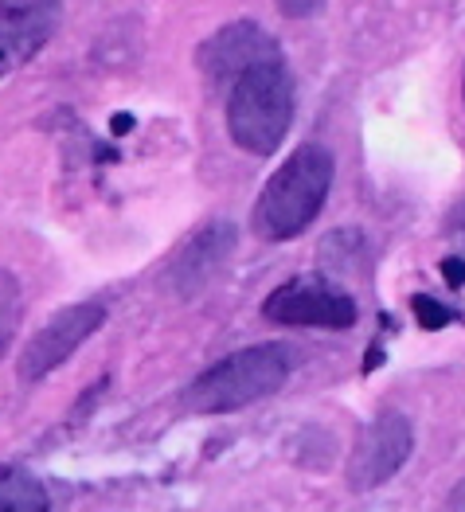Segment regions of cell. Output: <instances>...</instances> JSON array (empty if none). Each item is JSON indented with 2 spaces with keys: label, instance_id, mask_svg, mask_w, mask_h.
<instances>
[{
  "label": "cell",
  "instance_id": "9",
  "mask_svg": "<svg viewBox=\"0 0 465 512\" xmlns=\"http://www.w3.org/2000/svg\"><path fill=\"white\" fill-rule=\"evenodd\" d=\"M270 55H278L274 36H270L262 24L239 20V24L219 28L212 40L200 43L196 63L204 67V75H208L212 83L231 86L235 75H243L251 63H262V59H270Z\"/></svg>",
  "mask_w": 465,
  "mask_h": 512
},
{
  "label": "cell",
  "instance_id": "15",
  "mask_svg": "<svg viewBox=\"0 0 465 512\" xmlns=\"http://www.w3.org/2000/svg\"><path fill=\"white\" fill-rule=\"evenodd\" d=\"M450 231H454V235L465 243V208H458V212L450 215Z\"/></svg>",
  "mask_w": 465,
  "mask_h": 512
},
{
  "label": "cell",
  "instance_id": "10",
  "mask_svg": "<svg viewBox=\"0 0 465 512\" xmlns=\"http://www.w3.org/2000/svg\"><path fill=\"white\" fill-rule=\"evenodd\" d=\"M0 512H51L40 477L24 466H0Z\"/></svg>",
  "mask_w": 465,
  "mask_h": 512
},
{
  "label": "cell",
  "instance_id": "8",
  "mask_svg": "<svg viewBox=\"0 0 465 512\" xmlns=\"http://www.w3.org/2000/svg\"><path fill=\"white\" fill-rule=\"evenodd\" d=\"M239 231L227 219H215L208 227H200L176 255H172L169 270H165V286L176 290L180 298H192L196 290H204L215 274L223 270V262L235 255Z\"/></svg>",
  "mask_w": 465,
  "mask_h": 512
},
{
  "label": "cell",
  "instance_id": "2",
  "mask_svg": "<svg viewBox=\"0 0 465 512\" xmlns=\"http://www.w3.org/2000/svg\"><path fill=\"white\" fill-rule=\"evenodd\" d=\"M333 153L325 145H301L294 149L278 172L266 180L251 208V227L266 243H286L313 227V219L325 212L333 192Z\"/></svg>",
  "mask_w": 465,
  "mask_h": 512
},
{
  "label": "cell",
  "instance_id": "7",
  "mask_svg": "<svg viewBox=\"0 0 465 512\" xmlns=\"http://www.w3.org/2000/svg\"><path fill=\"white\" fill-rule=\"evenodd\" d=\"M63 0H0V79L36 59L59 28Z\"/></svg>",
  "mask_w": 465,
  "mask_h": 512
},
{
  "label": "cell",
  "instance_id": "1",
  "mask_svg": "<svg viewBox=\"0 0 465 512\" xmlns=\"http://www.w3.org/2000/svg\"><path fill=\"white\" fill-rule=\"evenodd\" d=\"M297 83L290 63L278 55L251 63L227 86V133L251 157H274L294 126Z\"/></svg>",
  "mask_w": 465,
  "mask_h": 512
},
{
  "label": "cell",
  "instance_id": "6",
  "mask_svg": "<svg viewBox=\"0 0 465 512\" xmlns=\"http://www.w3.org/2000/svg\"><path fill=\"white\" fill-rule=\"evenodd\" d=\"M102 325H106V305H102V301H79V305L59 309L40 333L24 344L20 364H16L20 380H24V384L47 380V376H51L59 364H67Z\"/></svg>",
  "mask_w": 465,
  "mask_h": 512
},
{
  "label": "cell",
  "instance_id": "12",
  "mask_svg": "<svg viewBox=\"0 0 465 512\" xmlns=\"http://www.w3.org/2000/svg\"><path fill=\"white\" fill-rule=\"evenodd\" d=\"M411 313H415V321H419L423 329H442V325H450V309H446L442 301L426 298V294H415V298H411Z\"/></svg>",
  "mask_w": 465,
  "mask_h": 512
},
{
  "label": "cell",
  "instance_id": "14",
  "mask_svg": "<svg viewBox=\"0 0 465 512\" xmlns=\"http://www.w3.org/2000/svg\"><path fill=\"white\" fill-rule=\"evenodd\" d=\"M450 512H465V477L450 489Z\"/></svg>",
  "mask_w": 465,
  "mask_h": 512
},
{
  "label": "cell",
  "instance_id": "16",
  "mask_svg": "<svg viewBox=\"0 0 465 512\" xmlns=\"http://www.w3.org/2000/svg\"><path fill=\"white\" fill-rule=\"evenodd\" d=\"M462 98H465V79H462Z\"/></svg>",
  "mask_w": 465,
  "mask_h": 512
},
{
  "label": "cell",
  "instance_id": "13",
  "mask_svg": "<svg viewBox=\"0 0 465 512\" xmlns=\"http://www.w3.org/2000/svg\"><path fill=\"white\" fill-rule=\"evenodd\" d=\"M274 4H278V12L290 16V20H309V16H317V12L325 8V0H274Z\"/></svg>",
  "mask_w": 465,
  "mask_h": 512
},
{
  "label": "cell",
  "instance_id": "3",
  "mask_svg": "<svg viewBox=\"0 0 465 512\" xmlns=\"http://www.w3.org/2000/svg\"><path fill=\"white\" fill-rule=\"evenodd\" d=\"M297 364H301V352L290 344H251L212 364L204 376H196L184 387L180 403L196 415L243 411L258 399H270L274 391H282L297 372Z\"/></svg>",
  "mask_w": 465,
  "mask_h": 512
},
{
  "label": "cell",
  "instance_id": "5",
  "mask_svg": "<svg viewBox=\"0 0 465 512\" xmlns=\"http://www.w3.org/2000/svg\"><path fill=\"white\" fill-rule=\"evenodd\" d=\"M262 313H266V321L290 325V329H352L360 317L356 298L325 278L282 282L262 301Z\"/></svg>",
  "mask_w": 465,
  "mask_h": 512
},
{
  "label": "cell",
  "instance_id": "11",
  "mask_svg": "<svg viewBox=\"0 0 465 512\" xmlns=\"http://www.w3.org/2000/svg\"><path fill=\"white\" fill-rule=\"evenodd\" d=\"M20 317H24V294H20V282L12 270L0 266V356L8 352V344L20 329Z\"/></svg>",
  "mask_w": 465,
  "mask_h": 512
},
{
  "label": "cell",
  "instance_id": "4",
  "mask_svg": "<svg viewBox=\"0 0 465 512\" xmlns=\"http://www.w3.org/2000/svg\"><path fill=\"white\" fill-rule=\"evenodd\" d=\"M415 454V427L403 411H380L368 427L360 430V438L352 442L348 454V489L352 493H372L387 485L395 473L403 470Z\"/></svg>",
  "mask_w": 465,
  "mask_h": 512
}]
</instances>
